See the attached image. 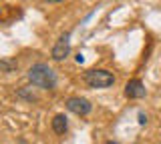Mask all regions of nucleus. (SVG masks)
<instances>
[{"instance_id": "nucleus-1", "label": "nucleus", "mask_w": 161, "mask_h": 144, "mask_svg": "<svg viewBox=\"0 0 161 144\" xmlns=\"http://www.w3.org/2000/svg\"><path fill=\"white\" fill-rule=\"evenodd\" d=\"M28 80L32 82V86H38V88H44V90H50V88L57 86V74L54 70L48 66V64H32L28 70Z\"/></svg>"}, {"instance_id": "nucleus-4", "label": "nucleus", "mask_w": 161, "mask_h": 144, "mask_svg": "<svg viewBox=\"0 0 161 144\" xmlns=\"http://www.w3.org/2000/svg\"><path fill=\"white\" fill-rule=\"evenodd\" d=\"M67 108L70 112L79 114V116H87V114L93 110V104H91L87 98H69V100H67Z\"/></svg>"}, {"instance_id": "nucleus-6", "label": "nucleus", "mask_w": 161, "mask_h": 144, "mask_svg": "<svg viewBox=\"0 0 161 144\" xmlns=\"http://www.w3.org/2000/svg\"><path fill=\"white\" fill-rule=\"evenodd\" d=\"M53 130L57 134H64L69 130V122H67V116L64 114H57L53 118Z\"/></svg>"}, {"instance_id": "nucleus-5", "label": "nucleus", "mask_w": 161, "mask_h": 144, "mask_svg": "<svg viewBox=\"0 0 161 144\" xmlns=\"http://www.w3.org/2000/svg\"><path fill=\"white\" fill-rule=\"evenodd\" d=\"M145 84L139 80V78H133V80L127 82V86H125V96L127 98H133V100H137V98H143L145 96Z\"/></svg>"}, {"instance_id": "nucleus-8", "label": "nucleus", "mask_w": 161, "mask_h": 144, "mask_svg": "<svg viewBox=\"0 0 161 144\" xmlns=\"http://www.w3.org/2000/svg\"><path fill=\"white\" fill-rule=\"evenodd\" d=\"M139 124H141V126H145V124H147V116H145L143 112H139Z\"/></svg>"}, {"instance_id": "nucleus-7", "label": "nucleus", "mask_w": 161, "mask_h": 144, "mask_svg": "<svg viewBox=\"0 0 161 144\" xmlns=\"http://www.w3.org/2000/svg\"><path fill=\"white\" fill-rule=\"evenodd\" d=\"M16 96L18 98H24V100H28V102H34V100H36V96L30 92V88H22V90H18Z\"/></svg>"}, {"instance_id": "nucleus-2", "label": "nucleus", "mask_w": 161, "mask_h": 144, "mask_svg": "<svg viewBox=\"0 0 161 144\" xmlns=\"http://www.w3.org/2000/svg\"><path fill=\"white\" fill-rule=\"evenodd\" d=\"M85 82L89 84L91 88H109L115 84V76L113 72L103 70V68H93L85 74Z\"/></svg>"}, {"instance_id": "nucleus-3", "label": "nucleus", "mask_w": 161, "mask_h": 144, "mask_svg": "<svg viewBox=\"0 0 161 144\" xmlns=\"http://www.w3.org/2000/svg\"><path fill=\"white\" fill-rule=\"evenodd\" d=\"M69 54H70V36L69 34H63L57 40V44L53 46V60L60 62V60H64Z\"/></svg>"}, {"instance_id": "nucleus-10", "label": "nucleus", "mask_w": 161, "mask_h": 144, "mask_svg": "<svg viewBox=\"0 0 161 144\" xmlns=\"http://www.w3.org/2000/svg\"><path fill=\"white\" fill-rule=\"evenodd\" d=\"M105 144H119V142H113V140H109V142H105Z\"/></svg>"}, {"instance_id": "nucleus-11", "label": "nucleus", "mask_w": 161, "mask_h": 144, "mask_svg": "<svg viewBox=\"0 0 161 144\" xmlns=\"http://www.w3.org/2000/svg\"><path fill=\"white\" fill-rule=\"evenodd\" d=\"M0 72H2V70H0Z\"/></svg>"}, {"instance_id": "nucleus-9", "label": "nucleus", "mask_w": 161, "mask_h": 144, "mask_svg": "<svg viewBox=\"0 0 161 144\" xmlns=\"http://www.w3.org/2000/svg\"><path fill=\"white\" fill-rule=\"evenodd\" d=\"M47 2H50V4H58V2H63V0H47Z\"/></svg>"}]
</instances>
